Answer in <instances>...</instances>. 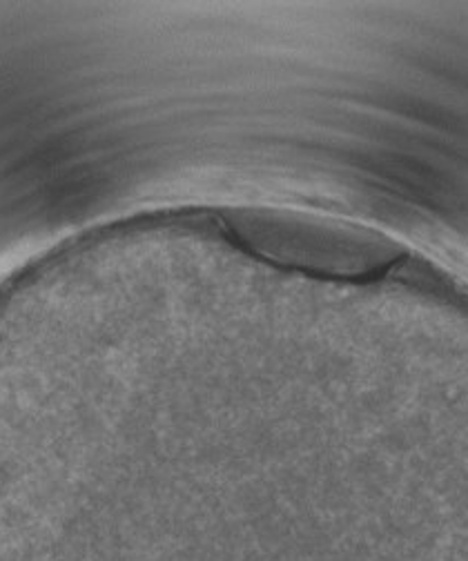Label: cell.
<instances>
[{"mask_svg":"<svg viewBox=\"0 0 468 561\" xmlns=\"http://www.w3.org/2000/svg\"><path fill=\"white\" fill-rule=\"evenodd\" d=\"M230 230L261 256L326 274H359L395 261V245L359 228L286 209H235Z\"/></svg>","mask_w":468,"mask_h":561,"instance_id":"obj_1","label":"cell"}]
</instances>
